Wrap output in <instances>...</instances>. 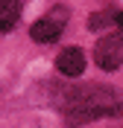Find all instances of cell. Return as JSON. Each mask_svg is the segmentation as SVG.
Returning <instances> with one entry per match:
<instances>
[{"label": "cell", "instance_id": "cell-1", "mask_svg": "<svg viewBox=\"0 0 123 128\" xmlns=\"http://www.w3.org/2000/svg\"><path fill=\"white\" fill-rule=\"evenodd\" d=\"M65 24H67V9L65 6H53L41 20L32 24L29 35H32V41H38V44H53V41L62 35Z\"/></svg>", "mask_w": 123, "mask_h": 128}, {"label": "cell", "instance_id": "cell-2", "mask_svg": "<svg viewBox=\"0 0 123 128\" xmlns=\"http://www.w3.org/2000/svg\"><path fill=\"white\" fill-rule=\"evenodd\" d=\"M94 61H97L100 70H117L123 64V35L120 32H111V35H103L94 47Z\"/></svg>", "mask_w": 123, "mask_h": 128}, {"label": "cell", "instance_id": "cell-3", "mask_svg": "<svg viewBox=\"0 0 123 128\" xmlns=\"http://www.w3.org/2000/svg\"><path fill=\"white\" fill-rule=\"evenodd\" d=\"M56 67L59 73H65V76H82V70H85V52H82L79 47H67L62 50V56L56 58Z\"/></svg>", "mask_w": 123, "mask_h": 128}, {"label": "cell", "instance_id": "cell-4", "mask_svg": "<svg viewBox=\"0 0 123 128\" xmlns=\"http://www.w3.org/2000/svg\"><path fill=\"white\" fill-rule=\"evenodd\" d=\"M21 18V0H0V35L9 32Z\"/></svg>", "mask_w": 123, "mask_h": 128}, {"label": "cell", "instance_id": "cell-5", "mask_svg": "<svg viewBox=\"0 0 123 128\" xmlns=\"http://www.w3.org/2000/svg\"><path fill=\"white\" fill-rule=\"evenodd\" d=\"M108 24H117V15H114V12H97V15L88 20V26H91V29H100V26L106 29Z\"/></svg>", "mask_w": 123, "mask_h": 128}, {"label": "cell", "instance_id": "cell-6", "mask_svg": "<svg viewBox=\"0 0 123 128\" xmlns=\"http://www.w3.org/2000/svg\"><path fill=\"white\" fill-rule=\"evenodd\" d=\"M117 26L123 29V12H117Z\"/></svg>", "mask_w": 123, "mask_h": 128}, {"label": "cell", "instance_id": "cell-7", "mask_svg": "<svg viewBox=\"0 0 123 128\" xmlns=\"http://www.w3.org/2000/svg\"><path fill=\"white\" fill-rule=\"evenodd\" d=\"M114 116H123V102L117 105V111H114Z\"/></svg>", "mask_w": 123, "mask_h": 128}]
</instances>
